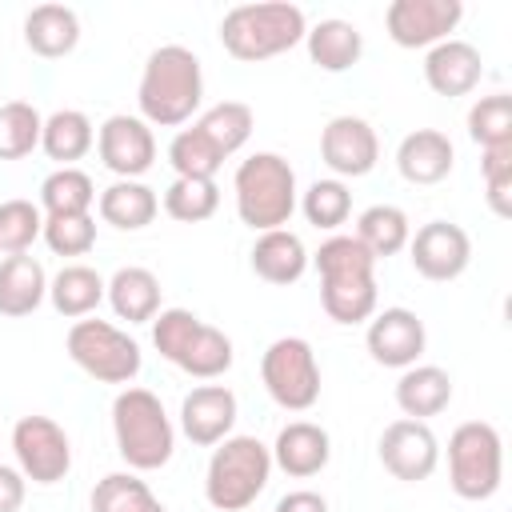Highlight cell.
<instances>
[{
    "label": "cell",
    "instance_id": "cell-1",
    "mask_svg": "<svg viewBox=\"0 0 512 512\" xmlns=\"http://www.w3.org/2000/svg\"><path fill=\"white\" fill-rule=\"evenodd\" d=\"M204 100V72H200V56L184 44H160L140 72V88H136V104H140V120L152 128H176L184 120H192V112Z\"/></svg>",
    "mask_w": 512,
    "mask_h": 512
},
{
    "label": "cell",
    "instance_id": "cell-2",
    "mask_svg": "<svg viewBox=\"0 0 512 512\" xmlns=\"http://www.w3.org/2000/svg\"><path fill=\"white\" fill-rule=\"evenodd\" d=\"M316 272H320V304L328 312V320L336 324H364L376 312V260L368 256V248L356 236H328L316 256H312Z\"/></svg>",
    "mask_w": 512,
    "mask_h": 512
},
{
    "label": "cell",
    "instance_id": "cell-3",
    "mask_svg": "<svg viewBox=\"0 0 512 512\" xmlns=\"http://www.w3.org/2000/svg\"><path fill=\"white\" fill-rule=\"evenodd\" d=\"M308 32V20L288 0H264V4H236L220 20V44L228 56L244 64L272 60L288 48H296Z\"/></svg>",
    "mask_w": 512,
    "mask_h": 512
},
{
    "label": "cell",
    "instance_id": "cell-4",
    "mask_svg": "<svg viewBox=\"0 0 512 512\" xmlns=\"http://www.w3.org/2000/svg\"><path fill=\"white\" fill-rule=\"evenodd\" d=\"M232 192H236V216L252 232L284 228L300 204L296 172L280 152H252L248 160H240L232 176Z\"/></svg>",
    "mask_w": 512,
    "mask_h": 512
},
{
    "label": "cell",
    "instance_id": "cell-5",
    "mask_svg": "<svg viewBox=\"0 0 512 512\" xmlns=\"http://www.w3.org/2000/svg\"><path fill=\"white\" fill-rule=\"evenodd\" d=\"M112 436L116 452L132 472H156L172 460L176 432L156 392L148 388H124L112 400Z\"/></svg>",
    "mask_w": 512,
    "mask_h": 512
},
{
    "label": "cell",
    "instance_id": "cell-6",
    "mask_svg": "<svg viewBox=\"0 0 512 512\" xmlns=\"http://www.w3.org/2000/svg\"><path fill=\"white\" fill-rule=\"evenodd\" d=\"M268 476H272V452L256 436H228L216 444L208 460L204 496L216 512H244L268 488Z\"/></svg>",
    "mask_w": 512,
    "mask_h": 512
},
{
    "label": "cell",
    "instance_id": "cell-7",
    "mask_svg": "<svg viewBox=\"0 0 512 512\" xmlns=\"http://www.w3.org/2000/svg\"><path fill=\"white\" fill-rule=\"evenodd\" d=\"M504 480V444L488 420H464L448 436V484L460 500H488Z\"/></svg>",
    "mask_w": 512,
    "mask_h": 512
},
{
    "label": "cell",
    "instance_id": "cell-8",
    "mask_svg": "<svg viewBox=\"0 0 512 512\" xmlns=\"http://www.w3.org/2000/svg\"><path fill=\"white\" fill-rule=\"evenodd\" d=\"M64 348H68V360L100 384H132L144 364L140 344L108 320H76L68 328Z\"/></svg>",
    "mask_w": 512,
    "mask_h": 512
},
{
    "label": "cell",
    "instance_id": "cell-9",
    "mask_svg": "<svg viewBox=\"0 0 512 512\" xmlns=\"http://www.w3.org/2000/svg\"><path fill=\"white\" fill-rule=\"evenodd\" d=\"M260 380L284 412H308L320 400V364L304 336H280L260 356Z\"/></svg>",
    "mask_w": 512,
    "mask_h": 512
},
{
    "label": "cell",
    "instance_id": "cell-10",
    "mask_svg": "<svg viewBox=\"0 0 512 512\" xmlns=\"http://www.w3.org/2000/svg\"><path fill=\"white\" fill-rule=\"evenodd\" d=\"M12 452L32 484H60L72 468V440L52 416H20L12 428Z\"/></svg>",
    "mask_w": 512,
    "mask_h": 512
},
{
    "label": "cell",
    "instance_id": "cell-11",
    "mask_svg": "<svg viewBox=\"0 0 512 512\" xmlns=\"http://www.w3.org/2000/svg\"><path fill=\"white\" fill-rule=\"evenodd\" d=\"M376 452H380V464H384L396 480H404V484L428 480V476L436 472V464H440L436 432L428 428V420H408V416L392 420V424L380 432Z\"/></svg>",
    "mask_w": 512,
    "mask_h": 512
},
{
    "label": "cell",
    "instance_id": "cell-12",
    "mask_svg": "<svg viewBox=\"0 0 512 512\" xmlns=\"http://www.w3.org/2000/svg\"><path fill=\"white\" fill-rule=\"evenodd\" d=\"M460 0H392L384 12V28L400 48H436L460 24Z\"/></svg>",
    "mask_w": 512,
    "mask_h": 512
},
{
    "label": "cell",
    "instance_id": "cell-13",
    "mask_svg": "<svg viewBox=\"0 0 512 512\" xmlns=\"http://www.w3.org/2000/svg\"><path fill=\"white\" fill-rule=\"evenodd\" d=\"M408 256L412 268L432 280V284H448L456 276H464V268L472 264V240L460 224L452 220H428L424 228H416V236L408 240Z\"/></svg>",
    "mask_w": 512,
    "mask_h": 512
},
{
    "label": "cell",
    "instance_id": "cell-14",
    "mask_svg": "<svg viewBox=\"0 0 512 512\" xmlns=\"http://www.w3.org/2000/svg\"><path fill=\"white\" fill-rule=\"evenodd\" d=\"M96 148L108 172H116L120 180H140L152 164H156V136L140 116H108L96 132Z\"/></svg>",
    "mask_w": 512,
    "mask_h": 512
},
{
    "label": "cell",
    "instance_id": "cell-15",
    "mask_svg": "<svg viewBox=\"0 0 512 512\" xmlns=\"http://www.w3.org/2000/svg\"><path fill=\"white\" fill-rule=\"evenodd\" d=\"M364 344H368V356L376 364L404 372L420 360V352L428 344V332H424V320L412 308H384V312H372Z\"/></svg>",
    "mask_w": 512,
    "mask_h": 512
},
{
    "label": "cell",
    "instance_id": "cell-16",
    "mask_svg": "<svg viewBox=\"0 0 512 512\" xmlns=\"http://www.w3.org/2000/svg\"><path fill=\"white\" fill-rule=\"evenodd\" d=\"M320 160L336 176H368L380 160L376 128L364 116H332L320 132Z\"/></svg>",
    "mask_w": 512,
    "mask_h": 512
},
{
    "label": "cell",
    "instance_id": "cell-17",
    "mask_svg": "<svg viewBox=\"0 0 512 512\" xmlns=\"http://www.w3.org/2000/svg\"><path fill=\"white\" fill-rule=\"evenodd\" d=\"M236 424V392L224 384H200L180 404V432L196 448H212L232 436Z\"/></svg>",
    "mask_w": 512,
    "mask_h": 512
},
{
    "label": "cell",
    "instance_id": "cell-18",
    "mask_svg": "<svg viewBox=\"0 0 512 512\" xmlns=\"http://www.w3.org/2000/svg\"><path fill=\"white\" fill-rule=\"evenodd\" d=\"M484 76V60L480 48H472L468 40H440L436 48H428L424 56V80L436 96H468Z\"/></svg>",
    "mask_w": 512,
    "mask_h": 512
},
{
    "label": "cell",
    "instance_id": "cell-19",
    "mask_svg": "<svg viewBox=\"0 0 512 512\" xmlns=\"http://www.w3.org/2000/svg\"><path fill=\"white\" fill-rule=\"evenodd\" d=\"M268 452H272V464L280 472L304 480V476H316V472L328 468V460H332V436L320 424H312V420H292V424H284L276 432V444Z\"/></svg>",
    "mask_w": 512,
    "mask_h": 512
},
{
    "label": "cell",
    "instance_id": "cell-20",
    "mask_svg": "<svg viewBox=\"0 0 512 512\" xmlns=\"http://www.w3.org/2000/svg\"><path fill=\"white\" fill-rule=\"evenodd\" d=\"M452 164H456V148H452V140H448L444 132H436V128H416V132H408V136L400 140V148H396V168H400V176H404L408 184H416V188H428V184L448 180Z\"/></svg>",
    "mask_w": 512,
    "mask_h": 512
},
{
    "label": "cell",
    "instance_id": "cell-21",
    "mask_svg": "<svg viewBox=\"0 0 512 512\" xmlns=\"http://www.w3.org/2000/svg\"><path fill=\"white\" fill-rule=\"evenodd\" d=\"M452 404V376L436 364H412L396 380V408L408 420H428L440 416Z\"/></svg>",
    "mask_w": 512,
    "mask_h": 512
},
{
    "label": "cell",
    "instance_id": "cell-22",
    "mask_svg": "<svg viewBox=\"0 0 512 512\" xmlns=\"http://www.w3.org/2000/svg\"><path fill=\"white\" fill-rule=\"evenodd\" d=\"M252 272L268 284H296L308 272V248L296 232L288 228H272L260 232L252 244Z\"/></svg>",
    "mask_w": 512,
    "mask_h": 512
},
{
    "label": "cell",
    "instance_id": "cell-23",
    "mask_svg": "<svg viewBox=\"0 0 512 512\" xmlns=\"http://www.w3.org/2000/svg\"><path fill=\"white\" fill-rule=\"evenodd\" d=\"M48 296V276L44 264L32 260L28 252L0 260V316H32Z\"/></svg>",
    "mask_w": 512,
    "mask_h": 512
},
{
    "label": "cell",
    "instance_id": "cell-24",
    "mask_svg": "<svg viewBox=\"0 0 512 512\" xmlns=\"http://www.w3.org/2000/svg\"><path fill=\"white\" fill-rule=\"evenodd\" d=\"M24 44L44 60H60L80 44V16L64 4H36L24 16Z\"/></svg>",
    "mask_w": 512,
    "mask_h": 512
},
{
    "label": "cell",
    "instance_id": "cell-25",
    "mask_svg": "<svg viewBox=\"0 0 512 512\" xmlns=\"http://www.w3.org/2000/svg\"><path fill=\"white\" fill-rule=\"evenodd\" d=\"M104 296H108L112 312L128 324H152V316L160 312V280H156V272H148L140 264L116 268Z\"/></svg>",
    "mask_w": 512,
    "mask_h": 512
},
{
    "label": "cell",
    "instance_id": "cell-26",
    "mask_svg": "<svg viewBox=\"0 0 512 512\" xmlns=\"http://www.w3.org/2000/svg\"><path fill=\"white\" fill-rule=\"evenodd\" d=\"M96 208H100V220L104 224H112L120 232H140V228H148L156 220L160 196L144 180H116V184H108L100 192Z\"/></svg>",
    "mask_w": 512,
    "mask_h": 512
},
{
    "label": "cell",
    "instance_id": "cell-27",
    "mask_svg": "<svg viewBox=\"0 0 512 512\" xmlns=\"http://www.w3.org/2000/svg\"><path fill=\"white\" fill-rule=\"evenodd\" d=\"M308 44V60L324 72H348L360 56H364V36L352 20H320L316 28L304 32Z\"/></svg>",
    "mask_w": 512,
    "mask_h": 512
},
{
    "label": "cell",
    "instance_id": "cell-28",
    "mask_svg": "<svg viewBox=\"0 0 512 512\" xmlns=\"http://www.w3.org/2000/svg\"><path fill=\"white\" fill-rule=\"evenodd\" d=\"M104 292H108V280L96 268H88V264H64L48 280V300L68 320H84L88 312H96Z\"/></svg>",
    "mask_w": 512,
    "mask_h": 512
},
{
    "label": "cell",
    "instance_id": "cell-29",
    "mask_svg": "<svg viewBox=\"0 0 512 512\" xmlns=\"http://www.w3.org/2000/svg\"><path fill=\"white\" fill-rule=\"evenodd\" d=\"M92 144H96V128L80 108H56L52 116H44L40 148L48 152V160H60V168H72V160L88 156Z\"/></svg>",
    "mask_w": 512,
    "mask_h": 512
},
{
    "label": "cell",
    "instance_id": "cell-30",
    "mask_svg": "<svg viewBox=\"0 0 512 512\" xmlns=\"http://www.w3.org/2000/svg\"><path fill=\"white\" fill-rule=\"evenodd\" d=\"M352 236L368 248L372 260H388V256H396L400 248H408L412 224H408L404 208H396V204H372V208H364V212L356 216V232H352Z\"/></svg>",
    "mask_w": 512,
    "mask_h": 512
},
{
    "label": "cell",
    "instance_id": "cell-31",
    "mask_svg": "<svg viewBox=\"0 0 512 512\" xmlns=\"http://www.w3.org/2000/svg\"><path fill=\"white\" fill-rule=\"evenodd\" d=\"M196 128H200L204 140L228 160L232 152H240V148L248 144V136H252V128H256V116H252V108H248L244 100H220V104H212V108L196 120Z\"/></svg>",
    "mask_w": 512,
    "mask_h": 512
},
{
    "label": "cell",
    "instance_id": "cell-32",
    "mask_svg": "<svg viewBox=\"0 0 512 512\" xmlns=\"http://www.w3.org/2000/svg\"><path fill=\"white\" fill-rule=\"evenodd\" d=\"M96 204V184L80 168H56L40 184V212L44 216H84Z\"/></svg>",
    "mask_w": 512,
    "mask_h": 512
},
{
    "label": "cell",
    "instance_id": "cell-33",
    "mask_svg": "<svg viewBox=\"0 0 512 512\" xmlns=\"http://www.w3.org/2000/svg\"><path fill=\"white\" fill-rule=\"evenodd\" d=\"M92 512H168L136 472H108L92 488Z\"/></svg>",
    "mask_w": 512,
    "mask_h": 512
},
{
    "label": "cell",
    "instance_id": "cell-34",
    "mask_svg": "<svg viewBox=\"0 0 512 512\" xmlns=\"http://www.w3.org/2000/svg\"><path fill=\"white\" fill-rule=\"evenodd\" d=\"M44 116L28 100L0 104V160H24L32 148H40Z\"/></svg>",
    "mask_w": 512,
    "mask_h": 512
},
{
    "label": "cell",
    "instance_id": "cell-35",
    "mask_svg": "<svg viewBox=\"0 0 512 512\" xmlns=\"http://www.w3.org/2000/svg\"><path fill=\"white\" fill-rule=\"evenodd\" d=\"M232 340L220 332V328H212V324H200V332L192 336V344L184 348V356H180V372H188V376H196V380H216V376H224L228 368H232Z\"/></svg>",
    "mask_w": 512,
    "mask_h": 512
},
{
    "label": "cell",
    "instance_id": "cell-36",
    "mask_svg": "<svg viewBox=\"0 0 512 512\" xmlns=\"http://www.w3.org/2000/svg\"><path fill=\"white\" fill-rule=\"evenodd\" d=\"M168 164L176 168V176L184 180H216L224 156L204 140V132L192 124V128H180L168 144Z\"/></svg>",
    "mask_w": 512,
    "mask_h": 512
},
{
    "label": "cell",
    "instance_id": "cell-37",
    "mask_svg": "<svg viewBox=\"0 0 512 512\" xmlns=\"http://www.w3.org/2000/svg\"><path fill=\"white\" fill-rule=\"evenodd\" d=\"M300 212L312 228L336 232L352 216V192L344 180H312L308 192L300 196Z\"/></svg>",
    "mask_w": 512,
    "mask_h": 512
},
{
    "label": "cell",
    "instance_id": "cell-38",
    "mask_svg": "<svg viewBox=\"0 0 512 512\" xmlns=\"http://www.w3.org/2000/svg\"><path fill=\"white\" fill-rule=\"evenodd\" d=\"M468 136H472L480 148L512 144V96H508V92L480 96V100L468 108Z\"/></svg>",
    "mask_w": 512,
    "mask_h": 512
},
{
    "label": "cell",
    "instance_id": "cell-39",
    "mask_svg": "<svg viewBox=\"0 0 512 512\" xmlns=\"http://www.w3.org/2000/svg\"><path fill=\"white\" fill-rule=\"evenodd\" d=\"M216 208H220V188H216V180H184V176H176V180L168 184V192H164V212H168L172 220H180V224H200V220H208Z\"/></svg>",
    "mask_w": 512,
    "mask_h": 512
},
{
    "label": "cell",
    "instance_id": "cell-40",
    "mask_svg": "<svg viewBox=\"0 0 512 512\" xmlns=\"http://www.w3.org/2000/svg\"><path fill=\"white\" fill-rule=\"evenodd\" d=\"M44 232V212L32 200H4L0 204V252L20 256Z\"/></svg>",
    "mask_w": 512,
    "mask_h": 512
},
{
    "label": "cell",
    "instance_id": "cell-41",
    "mask_svg": "<svg viewBox=\"0 0 512 512\" xmlns=\"http://www.w3.org/2000/svg\"><path fill=\"white\" fill-rule=\"evenodd\" d=\"M200 324L204 320L196 312H188V308H160L152 316V344H156V352L168 364H180V356L192 344V336L200 332Z\"/></svg>",
    "mask_w": 512,
    "mask_h": 512
},
{
    "label": "cell",
    "instance_id": "cell-42",
    "mask_svg": "<svg viewBox=\"0 0 512 512\" xmlns=\"http://www.w3.org/2000/svg\"><path fill=\"white\" fill-rule=\"evenodd\" d=\"M40 236L56 256H84L96 244V220H92V212H84V216H44Z\"/></svg>",
    "mask_w": 512,
    "mask_h": 512
},
{
    "label": "cell",
    "instance_id": "cell-43",
    "mask_svg": "<svg viewBox=\"0 0 512 512\" xmlns=\"http://www.w3.org/2000/svg\"><path fill=\"white\" fill-rule=\"evenodd\" d=\"M480 172H484V200H488V208L500 220H508L512 216V144L484 148Z\"/></svg>",
    "mask_w": 512,
    "mask_h": 512
},
{
    "label": "cell",
    "instance_id": "cell-44",
    "mask_svg": "<svg viewBox=\"0 0 512 512\" xmlns=\"http://www.w3.org/2000/svg\"><path fill=\"white\" fill-rule=\"evenodd\" d=\"M24 492H28V480L20 468H8L0 464V512H20L24 504Z\"/></svg>",
    "mask_w": 512,
    "mask_h": 512
},
{
    "label": "cell",
    "instance_id": "cell-45",
    "mask_svg": "<svg viewBox=\"0 0 512 512\" xmlns=\"http://www.w3.org/2000/svg\"><path fill=\"white\" fill-rule=\"evenodd\" d=\"M276 512H328V500L312 488H296V492L276 500Z\"/></svg>",
    "mask_w": 512,
    "mask_h": 512
}]
</instances>
